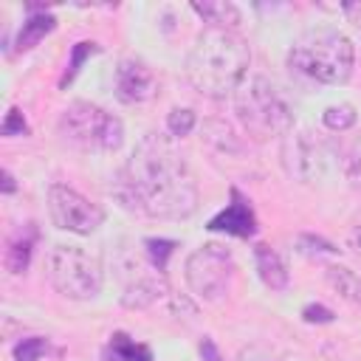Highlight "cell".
<instances>
[{
  "label": "cell",
  "mask_w": 361,
  "mask_h": 361,
  "mask_svg": "<svg viewBox=\"0 0 361 361\" xmlns=\"http://www.w3.org/2000/svg\"><path fill=\"white\" fill-rule=\"evenodd\" d=\"M116 195L124 206L158 220H180L197 209V183L189 164L175 144L158 133L141 138L121 169Z\"/></svg>",
  "instance_id": "6da1fadb"
},
{
  "label": "cell",
  "mask_w": 361,
  "mask_h": 361,
  "mask_svg": "<svg viewBox=\"0 0 361 361\" xmlns=\"http://www.w3.org/2000/svg\"><path fill=\"white\" fill-rule=\"evenodd\" d=\"M248 62L251 51L240 34L209 25L197 34L186 56V76L203 96L223 99L245 82Z\"/></svg>",
  "instance_id": "7a4b0ae2"
},
{
  "label": "cell",
  "mask_w": 361,
  "mask_h": 361,
  "mask_svg": "<svg viewBox=\"0 0 361 361\" xmlns=\"http://www.w3.org/2000/svg\"><path fill=\"white\" fill-rule=\"evenodd\" d=\"M288 62L302 76L322 85H341L353 73L355 48L347 34L336 28H316L302 34L288 54Z\"/></svg>",
  "instance_id": "3957f363"
},
{
  "label": "cell",
  "mask_w": 361,
  "mask_h": 361,
  "mask_svg": "<svg viewBox=\"0 0 361 361\" xmlns=\"http://www.w3.org/2000/svg\"><path fill=\"white\" fill-rule=\"evenodd\" d=\"M234 113L245 133L257 141L285 135L293 127V113L288 102L265 76H251L234 90Z\"/></svg>",
  "instance_id": "277c9868"
},
{
  "label": "cell",
  "mask_w": 361,
  "mask_h": 361,
  "mask_svg": "<svg viewBox=\"0 0 361 361\" xmlns=\"http://www.w3.org/2000/svg\"><path fill=\"white\" fill-rule=\"evenodd\" d=\"M48 279L68 299H93L102 290L104 274L96 254L82 245H54L48 254Z\"/></svg>",
  "instance_id": "5b68a950"
},
{
  "label": "cell",
  "mask_w": 361,
  "mask_h": 361,
  "mask_svg": "<svg viewBox=\"0 0 361 361\" xmlns=\"http://www.w3.org/2000/svg\"><path fill=\"white\" fill-rule=\"evenodd\" d=\"M59 135L79 149L113 152L124 141V127L113 113L90 102H73L59 118Z\"/></svg>",
  "instance_id": "8992f818"
},
{
  "label": "cell",
  "mask_w": 361,
  "mask_h": 361,
  "mask_svg": "<svg viewBox=\"0 0 361 361\" xmlns=\"http://www.w3.org/2000/svg\"><path fill=\"white\" fill-rule=\"evenodd\" d=\"M231 276H234V259L217 243H206L195 248L186 259V282L192 293L206 302L223 299L231 288Z\"/></svg>",
  "instance_id": "52a82bcc"
},
{
  "label": "cell",
  "mask_w": 361,
  "mask_h": 361,
  "mask_svg": "<svg viewBox=\"0 0 361 361\" xmlns=\"http://www.w3.org/2000/svg\"><path fill=\"white\" fill-rule=\"evenodd\" d=\"M48 212L54 226L71 234H90L104 220V212L96 203H90L85 195L65 183H54L48 189Z\"/></svg>",
  "instance_id": "ba28073f"
},
{
  "label": "cell",
  "mask_w": 361,
  "mask_h": 361,
  "mask_svg": "<svg viewBox=\"0 0 361 361\" xmlns=\"http://www.w3.org/2000/svg\"><path fill=\"white\" fill-rule=\"evenodd\" d=\"M116 96L124 104L147 102L155 96V76L141 59H121L116 68Z\"/></svg>",
  "instance_id": "9c48e42d"
},
{
  "label": "cell",
  "mask_w": 361,
  "mask_h": 361,
  "mask_svg": "<svg viewBox=\"0 0 361 361\" xmlns=\"http://www.w3.org/2000/svg\"><path fill=\"white\" fill-rule=\"evenodd\" d=\"M206 228L209 231H226L234 237H251L257 231V217H254L251 200L243 197L240 189H231V203H226V209L217 212Z\"/></svg>",
  "instance_id": "30bf717a"
},
{
  "label": "cell",
  "mask_w": 361,
  "mask_h": 361,
  "mask_svg": "<svg viewBox=\"0 0 361 361\" xmlns=\"http://www.w3.org/2000/svg\"><path fill=\"white\" fill-rule=\"evenodd\" d=\"M288 135L290 138H288V144L282 149L288 172L296 175L299 180H313L322 172V152L305 135H293V133H288Z\"/></svg>",
  "instance_id": "8fae6325"
},
{
  "label": "cell",
  "mask_w": 361,
  "mask_h": 361,
  "mask_svg": "<svg viewBox=\"0 0 361 361\" xmlns=\"http://www.w3.org/2000/svg\"><path fill=\"white\" fill-rule=\"evenodd\" d=\"M164 290H166V285H164V276H161V274L138 271V274L127 282L121 302H124L127 307H147V305H152L155 299H161Z\"/></svg>",
  "instance_id": "7c38bea8"
},
{
  "label": "cell",
  "mask_w": 361,
  "mask_h": 361,
  "mask_svg": "<svg viewBox=\"0 0 361 361\" xmlns=\"http://www.w3.org/2000/svg\"><path fill=\"white\" fill-rule=\"evenodd\" d=\"M56 28V17L45 11V6H28V20L23 23V28L17 31V39H14V48L23 54L28 48H34L48 31Z\"/></svg>",
  "instance_id": "4fadbf2b"
},
{
  "label": "cell",
  "mask_w": 361,
  "mask_h": 361,
  "mask_svg": "<svg viewBox=\"0 0 361 361\" xmlns=\"http://www.w3.org/2000/svg\"><path fill=\"white\" fill-rule=\"evenodd\" d=\"M254 259H257L259 279H262L271 290H285V288H288V268H285L282 257H279L271 245L257 243V245H254Z\"/></svg>",
  "instance_id": "5bb4252c"
},
{
  "label": "cell",
  "mask_w": 361,
  "mask_h": 361,
  "mask_svg": "<svg viewBox=\"0 0 361 361\" xmlns=\"http://www.w3.org/2000/svg\"><path fill=\"white\" fill-rule=\"evenodd\" d=\"M34 240H37V228L34 226H25L23 231H17L11 240H8V248H6V268L11 274H23L31 262V251H34Z\"/></svg>",
  "instance_id": "9a60e30c"
},
{
  "label": "cell",
  "mask_w": 361,
  "mask_h": 361,
  "mask_svg": "<svg viewBox=\"0 0 361 361\" xmlns=\"http://www.w3.org/2000/svg\"><path fill=\"white\" fill-rule=\"evenodd\" d=\"M192 11L200 14L206 23H212L214 28H231L243 20L240 8L234 3H223V0H206V3H192Z\"/></svg>",
  "instance_id": "2e32d148"
},
{
  "label": "cell",
  "mask_w": 361,
  "mask_h": 361,
  "mask_svg": "<svg viewBox=\"0 0 361 361\" xmlns=\"http://www.w3.org/2000/svg\"><path fill=\"white\" fill-rule=\"evenodd\" d=\"M110 361H152V353L147 344H135L127 333H113L107 347Z\"/></svg>",
  "instance_id": "e0dca14e"
},
{
  "label": "cell",
  "mask_w": 361,
  "mask_h": 361,
  "mask_svg": "<svg viewBox=\"0 0 361 361\" xmlns=\"http://www.w3.org/2000/svg\"><path fill=\"white\" fill-rule=\"evenodd\" d=\"M327 282H330L344 299L361 305V279H358L350 268H344V265H330V268H327Z\"/></svg>",
  "instance_id": "ac0fdd59"
},
{
  "label": "cell",
  "mask_w": 361,
  "mask_h": 361,
  "mask_svg": "<svg viewBox=\"0 0 361 361\" xmlns=\"http://www.w3.org/2000/svg\"><path fill=\"white\" fill-rule=\"evenodd\" d=\"M99 51H102V48H99L96 42H90V39H82V42H76V45H73V51H71V62H68L65 73L59 76V87H68V85L73 82V76L79 73L82 62H85L90 54H99Z\"/></svg>",
  "instance_id": "d6986e66"
},
{
  "label": "cell",
  "mask_w": 361,
  "mask_h": 361,
  "mask_svg": "<svg viewBox=\"0 0 361 361\" xmlns=\"http://www.w3.org/2000/svg\"><path fill=\"white\" fill-rule=\"evenodd\" d=\"M355 118L358 116H355V107L353 104H333L322 116V121H324L327 130H347V127L355 124Z\"/></svg>",
  "instance_id": "ffe728a7"
},
{
  "label": "cell",
  "mask_w": 361,
  "mask_h": 361,
  "mask_svg": "<svg viewBox=\"0 0 361 361\" xmlns=\"http://www.w3.org/2000/svg\"><path fill=\"white\" fill-rule=\"evenodd\" d=\"M48 350V341L39 338V336H31V338H20L14 344V361H39Z\"/></svg>",
  "instance_id": "44dd1931"
},
{
  "label": "cell",
  "mask_w": 361,
  "mask_h": 361,
  "mask_svg": "<svg viewBox=\"0 0 361 361\" xmlns=\"http://www.w3.org/2000/svg\"><path fill=\"white\" fill-rule=\"evenodd\" d=\"M195 113L189 110V107H175V110H169V116H166V127H169V133L172 135H189L192 130H195Z\"/></svg>",
  "instance_id": "7402d4cb"
},
{
  "label": "cell",
  "mask_w": 361,
  "mask_h": 361,
  "mask_svg": "<svg viewBox=\"0 0 361 361\" xmlns=\"http://www.w3.org/2000/svg\"><path fill=\"white\" fill-rule=\"evenodd\" d=\"M147 245V251H149V259H152V268L161 274L164 268H166V257L172 254V248H175V243L172 240H147L144 243Z\"/></svg>",
  "instance_id": "603a6c76"
},
{
  "label": "cell",
  "mask_w": 361,
  "mask_h": 361,
  "mask_svg": "<svg viewBox=\"0 0 361 361\" xmlns=\"http://www.w3.org/2000/svg\"><path fill=\"white\" fill-rule=\"evenodd\" d=\"M28 133V124L23 118V113L17 107H11L6 113V121H3V135H25Z\"/></svg>",
  "instance_id": "cb8c5ba5"
},
{
  "label": "cell",
  "mask_w": 361,
  "mask_h": 361,
  "mask_svg": "<svg viewBox=\"0 0 361 361\" xmlns=\"http://www.w3.org/2000/svg\"><path fill=\"white\" fill-rule=\"evenodd\" d=\"M302 319L305 322H333V310H327V307H322V305H307L305 310H302Z\"/></svg>",
  "instance_id": "d4e9b609"
},
{
  "label": "cell",
  "mask_w": 361,
  "mask_h": 361,
  "mask_svg": "<svg viewBox=\"0 0 361 361\" xmlns=\"http://www.w3.org/2000/svg\"><path fill=\"white\" fill-rule=\"evenodd\" d=\"M200 358H203V361H223V355H220L217 344H214L209 336L200 341Z\"/></svg>",
  "instance_id": "484cf974"
},
{
  "label": "cell",
  "mask_w": 361,
  "mask_h": 361,
  "mask_svg": "<svg viewBox=\"0 0 361 361\" xmlns=\"http://www.w3.org/2000/svg\"><path fill=\"white\" fill-rule=\"evenodd\" d=\"M350 245L358 251V257H361V212L355 214V220H353V228H350Z\"/></svg>",
  "instance_id": "4316f807"
},
{
  "label": "cell",
  "mask_w": 361,
  "mask_h": 361,
  "mask_svg": "<svg viewBox=\"0 0 361 361\" xmlns=\"http://www.w3.org/2000/svg\"><path fill=\"white\" fill-rule=\"evenodd\" d=\"M14 189H17V183H14L11 172H6V169H3V192H6V195H11Z\"/></svg>",
  "instance_id": "83f0119b"
}]
</instances>
